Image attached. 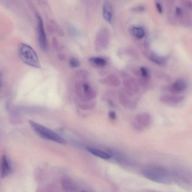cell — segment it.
<instances>
[{
    "instance_id": "cell-1",
    "label": "cell",
    "mask_w": 192,
    "mask_h": 192,
    "mask_svg": "<svg viewBox=\"0 0 192 192\" xmlns=\"http://www.w3.org/2000/svg\"><path fill=\"white\" fill-rule=\"evenodd\" d=\"M141 173L147 179L158 183L170 184L172 182V178L169 171L161 166H147L143 169Z\"/></svg>"
},
{
    "instance_id": "cell-2",
    "label": "cell",
    "mask_w": 192,
    "mask_h": 192,
    "mask_svg": "<svg viewBox=\"0 0 192 192\" xmlns=\"http://www.w3.org/2000/svg\"><path fill=\"white\" fill-rule=\"evenodd\" d=\"M18 54L26 64L36 68H40V63L38 55L33 49L25 44H21L18 50Z\"/></svg>"
},
{
    "instance_id": "cell-3",
    "label": "cell",
    "mask_w": 192,
    "mask_h": 192,
    "mask_svg": "<svg viewBox=\"0 0 192 192\" xmlns=\"http://www.w3.org/2000/svg\"><path fill=\"white\" fill-rule=\"evenodd\" d=\"M75 89L78 98L83 103L91 101L97 96L95 90L89 83L82 81L76 82Z\"/></svg>"
},
{
    "instance_id": "cell-4",
    "label": "cell",
    "mask_w": 192,
    "mask_h": 192,
    "mask_svg": "<svg viewBox=\"0 0 192 192\" xmlns=\"http://www.w3.org/2000/svg\"><path fill=\"white\" fill-rule=\"evenodd\" d=\"M29 123L35 132L42 138L60 144H67V141L65 139L48 128L32 120H30Z\"/></svg>"
},
{
    "instance_id": "cell-5",
    "label": "cell",
    "mask_w": 192,
    "mask_h": 192,
    "mask_svg": "<svg viewBox=\"0 0 192 192\" xmlns=\"http://www.w3.org/2000/svg\"><path fill=\"white\" fill-rule=\"evenodd\" d=\"M152 122V117L147 113H138L135 116L133 126L138 130L142 131L150 126Z\"/></svg>"
},
{
    "instance_id": "cell-6",
    "label": "cell",
    "mask_w": 192,
    "mask_h": 192,
    "mask_svg": "<svg viewBox=\"0 0 192 192\" xmlns=\"http://www.w3.org/2000/svg\"><path fill=\"white\" fill-rule=\"evenodd\" d=\"M109 33L107 29L103 27L97 32L95 41L96 48L98 50H103L107 48L109 43Z\"/></svg>"
},
{
    "instance_id": "cell-7",
    "label": "cell",
    "mask_w": 192,
    "mask_h": 192,
    "mask_svg": "<svg viewBox=\"0 0 192 192\" xmlns=\"http://www.w3.org/2000/svg\"><path fill=\"white\" fill-rule=\"evenodd\" d=\"M37 21V31L39 45L42 51L46 52L48 50V43L45 34L43 20L39 14H36Z\"/></svg>"
},
{
    "instance_id": "cell-8",
    "label": "cell",
    "mask_w": 192,
    "mask_h": 192,
    "mask_svg": "<svg viewBox=\"0 0 192 192\" xmlns=\"http://www.w3.org/2000/svg\"><path fill=\"white\" fill-rule=\"evenodd\" d=\"M109 154L112 157L113 156L117 162L122 165L126 166L132 165V163L128 159L124 153L118 150H109Z\"/></svg>"
},
{
    "instance_id": "cell-9",
    "label": "cell",
    "mask_w": 192,
    "mask_h": 192,
    "mask_svg": "<svg viewBox=\"0 0 192 192\" xmlns=\"http://www.w3.org/2000/svg\"><path fill=\"white\" fill-rule=\"evenodd\" d=\"M187 83L183 79L177 80L172 87V92L174 94H179L183 92L186 89Z\"/></svg>"
},
{
    "instance_id": "cell-10",
    "label": "cell",
    "mask_w": 192,
    "mask_h": 192,
    "mask_svg": "<svg viewBox=\"0 0 192 192\" xmlns=\"http://www.w3.org/2000/svg\"><path fill=\"white\" fill-rule=\"evenodd\" d=\"M103 16L107 22L110 23L113 17V10L112 5L108 1L105 2L103 7Z\"/></svg>"
},
{
    "instance_id": "cell-11",
    "label": "cell",
    "mask_w": 192,
    "mask_h": 192,
    "mask_svg": "<svg viewBox=\"0 0 192 192\" xmlns=\"http://www.w3.org/2000/svg\"><path fill=\"white\" fill-rule=\"evenodd\" d=\"M62 184L64 189L67 191H76L78 190L77 186L69 178H63L62 179Z\"/></svg>"
},
{
    "instance_id": "cell-12",
    "label": "cell",
    "mask_w": 192,
    "mask_h": 192,
    "mask_svg": "<svg viewBox=\"0 0 192 192\" xmlns=\"http://www.w3.org/2000/svg\"><path fill=\"white\" fill-rule=\"evenodd\" d=\"M182 97L174 95H164L161 97V101L168 104H177L183 100Z\"/></svg>"
},
{
    "instance_id": "cell-13",
    "label": "cell",
    "mask_w": 192,
    "mask_h": 192,
    "mask_svg": "<svg viewBox=\"0 0 192 192\" xmlns=\"http://www.w3.org/2000/svg\"><path fill=\"white\" fill-rule=\"evenodd\" d=\"M11 171V167L7 156L5 155L3 156L2 158L1 176L2 177L4 178L9 175Z\"/></svg>"
},
{
    "instance_id": "cell-14",
    "label": "cell",
    "mask_w": 192,
    "mask_h": 192,
    "mask_svg": "<svg viewBox=\"0 0 192 192\" xmlns=\"http://www.w3.org/2000/svg\"><path fill=\"white\" fill-rule=\"evenodd\" d=\"M87 150L93 155L102 159H108L112 157V156L109 153H106L98 149L88 147Z\"/></svg>"
},
{
    "instance_id": "cell-15",
    "label": "cell",
    "mask_w": 192,
    "mask_h": 192,
    "mask_svg": "<svg viewBox=\"0 0 192 192\" xmlns=\"http://www.w3.org/2000/svg\"><path fill=\"white\" fill-rule=\"evenodd\" d=\"M149 59L152 62L159 65H165L166 62V59L165 58L155 54L151 55L149 56Z\"/></svg>"
},
{
    "instance_id": "cell-16",
    "label": "cell",
    "mask_w": 192,
    "mask_h": 192,
    "mask_svg": "<svg viewBox=\"0 0 192 192\" xmlns=\"http://www.w3.org/2000/svg\"><path fill=\"white\" fill-rule=\"evenodd\" d=\"M132 34L138 39H142L145 34L144 28L141 27H135L132 29Z\"/></svg>"
},
{
    "instance_id": "cell-17",
    "label": "cell",
    "mask_w": 192,
    "mask_h": 192,
    "mask_svg": "<svg viewBox=\"0 0 192 192\" xmlns=\"http://www.w3.org/2000/svg\"><path fill=\"white\" fill-rule=\"evenodd\" d=\"M89 61L96 66L100 67L104 66L106 64V60L103 58L93 57L89 59Z\"/></svg>"
},
{
    "instance_id": "cell-18",
    "label": "cell",
    "mask_w": 192,
    "mask_h": 192,
    "mask_svg": "<svg viewBox=\"0 0 192 192\" xmlns=\"http://www.w3.org/2000/svg\"><path fill=\"white\" fill-rule=\"evenodd\" d=\"M105 83L113 86H117L119 83V81L113 75H110L104 80Z\"/></svg>"
},
{
    "instance_id": "cell-19",
    "label": "cell",
    "mask_w": 192,
    "mask_h": 192,
    "mask_svg": "<svg viewBox=\"0 0 192 192\" xmlns=\"http://www.w3.org/2000/svg\"><path fill=\"white\" fill-rule=\"evenodd\" d=\"M50 21L51 23L52 24L53 27H54L55 33H56L58 36H60V37L64 36V32L63 30L61 28L60 26L57 23L53 20H50Z\"/></svg>"
},
{
    "instance_id": "cell-20",
    "label": "cell",
    "mask_w": 192,
    "mask_h": 192,
    "mask_svg": "<svg viewBox=\"0 0 192 192\" xmlns=\"http://www.w3.org/2000/svg\"><path fill=\"white\" fill-rule=\"evenodd\" d=\"M69 64L70 66L73 68L78 67L80 65V62L78 59L74 57L70 59Z\"/></svg>"
},
{
    "instance_id": "cell-21",
    "label": "cell",
    "mask_w": 192,
    "mask_h": 192,
    "mask_svg": "<svg viewBox=\"0 0 192 192\" xmlns=\"http://www.w3.org/2000/svg\"><path fill=\"white\" fill-rule=\"evenodd\" d=\"M141 72L143 77L147 78L148 77H149V71L148 70L147 68L145 67H141Z\"/></svg>"
},
{
    "instance_id": "cell-22",
    "label": "cell",
    "mask_w": 192,
    "mask_h": 192,
    "mask_svg": "<svg viewBox=\"0 0 192 192\" xmlns=\"http://www.w3.org/2000/svg\"><path fill=\"white\" fill-rule=\"evenodd\" d=\"M78 76L82 78V79H86L88 76V73L87 71L84 70H79L77 72Z\"/></svg>"
},
{
    "instance_id": "cell-23",
    "label": "cell",
    "mask_w": 192,
    "mask_h": 192,
    "mask_svg": "<svg viewBox=\"0 0 192 192\" xmlns=\"http://www.w3.org/2000/svg\"><path fill=\"white\" fill-rule=\"evenodd\" d=\"M52 45L54 50L58 49L59 45L57 39L56 37H53L52 39Z\"/></svg>"
},
{
    "instance_id": "cell-24",
    "label": "cell",
    "mask_w": 192,
    "mask_h": 192,
    "mask_svg": "<svg viewBox=\"0 0 192 192\" xmlns=\"http://www.w3.org/2000/svg\"><path fill=\"white\" fill-rule=\"evenodd\" d=\"M145 10V8L144 6L141 5L138 6V7L134 8L132 9V10H133L134 11L138 12H143Z\"/></svg>"
},
{
    "instance_id": "cell-25",
    "label": "cell",
    "mask_w": 192,
    "mask_h": 192,
    "mask_svg": "<svg viewBox=\"0 0 192 192\" xmlns=\"http://www.w3.org/2000/svg\"><path fill=\"white\" fill-rule=\"evenodd\" d=\"M109 116L111 120H115L116 118V113L114 111H110L109 112Z\"/></svg>"
},
{
    "instance_id": "cell-26",
    "label": "cell",
    "mask_w": 192,
    "mask_h": 192,
    "mask_svg": "<svg viewBox=\"0 0 192 192\" xmlns=\"http://www.w3.org/2000/svg\"><path fill=\"white\" fill-rule=\"evenodd\" d=\"M156 6L157 10L158 12H159V13H162L163 12V9L160 4H159V3H157L156 4Z\"/></svg>"
},
{
    "instance_id": "cell-27",
    "label": "cell",
    "mask_w": 192,
    "mask_h": 192,
    "mask_svg": "<svg viewBox=\"0 0 192 192\" xmlns=\"http://www.w3.org/2000/svg\"><path fill=\"white\" fill-rule=\"evenodd\" d=\"M176 12L178 16H180L182 15V9L180 8H176Z\"/></svg>"
},
{
    "instance_id": "cell-28",
    "label": "cell",
    "mask_w": 192,
    "mask_h": 192,
    "mask_svg": "<svg viewBox=\"0 0 192 192\" xmlns=\"http://www.w3.org/2000/svg\"><path fill=\"white\" fill-rule=\"evenodd\" d=\"M58 56L60 60H65V57L64 55L60 54H59Z\"/></svg>"
},
{
    "instance_id": "cell-29",
    "label": "cell",
    "mask_w": 192,
    "mask_h": 192,
    "mask_svg": "<svg viewBox=\"0 0 192 192\" xmlns=\"http://www.w3.org/2000/svg\"><path fill=\"white\" fill-rule=\"evenodd\" d=\"M2 73L0 72V88H1L2 84Z\"/></svg>"
}]
</instances>
